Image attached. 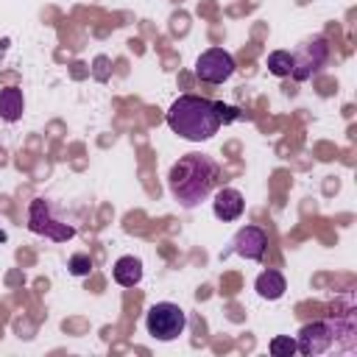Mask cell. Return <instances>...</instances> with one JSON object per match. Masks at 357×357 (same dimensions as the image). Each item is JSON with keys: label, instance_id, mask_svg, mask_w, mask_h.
Wrapping results in <instances>:
<instances>
[{"label": "cell", "instance_id": "cell-12", "mask_svg": "<svg viewBox=\"0 0 357 357\" xmlns=\"http://www.w3.org/2000/svg\"><path fill=\"white\" fill-rule=\"evenodd\" d=\"M22 109H25V98H22V89L17 86H6L0 89V117L6 123H14L22 117Z\"/></svg>", "mask_w": 357, "mask_h": 357}, {"label": "cell", "instance_id": "cell-3", "mask_svg": "<svg viewBox=\"0 0 357 357\" xmlns=\"http://www.w3.org/2000/svg\"><path fill=\"white\" fill-rule=\"evenodd\" d=\"M145 329L156 340H176L187 329V312L173 301H159L145 315Z\"/></svg>", "mask_w": 357, "mask_h": 357}, {"label": "cell", "instance_id": "cell-11", "mask_svg": "<svg viewBox=\"0 0 357 357\" xmlns=\"http://www.w3.org/2000/svg\"><path fill=\"white\" fill-rule=\"evenodd\" d=\"M254 287H257V293H259L262 298L276 301V298H282V296H284L287 282H284V276H282L279 271H271V268H268V271H262V273L257 276Z\"/></svg>", "mask_w": 357, "mask_h": 357}, {"label": "cell", "instance_id": "cell-7", "mask_svg": "<svg viewBox=\"0 0 357 357\" xmlns=\"http://www.w3.org/2000/svg\"><path fill=\"white\" fill-rule=\"evenodd\" d=\"M268 248V234L259 226H243L234 234V251L245 259H262Z\"/></svg>", "mask_w": 357, "mask_h": 357}, {"label": "cell", "instance_id": "cell-6", "mask_svg": "<svg viewBox=\"0 0 357 357\" xmlns=\"http://www.w3.org/2000/svg\"><path fill=\"white\" fill-rule=\"evenodd\" d=\"M335 340V332L329 324L324 321H312V324H304L301 332H298V340H296V351L307 354V357H315V354H324Z\"/></svg>", "mask_w": 357, "mask_h": 357}, {"label": "cell", "instance_id": "cell-14", "mask_svg": "<svg viewBox=\"0 0 357 357\" xmlns=\"http://www.w3.org/2000/svg\"><path fill=\"white\" fill-rule=\"evenodd\" d=\"M268 351L273 357H290V354H296V340L290 335H276V337H271Z\"/></svg>", "mask_w": 357, "mask_h": 357}, {"label": "cell", "instance_id": "cell-9", "mask_svg": "<svg viewBox=\"0 0 357 357\" xmlns=\"http://www.w3.org/2000/svg\"><path fill=\"white\" fill-rule=\"evenodd\" d=\"M212 209H215V218L220 220H237L245 209V201H243V192L234 190V187H223L218 190L215 201H212Z\"/></svg>", "mask_w": 357, "mask_h": 357}, {"label": "cell", "instance_id": "cell-13", "mask_svg": "<svg viewBox=\"0 0 357 357\" xmlns=\"http://www.w3.org/2000/svg\"><path fill=\"white\" fill-rule=\"evenodd\" d=\"M293 64H296V56L287 53V50H273V53L268 56V70H271L273 75H279V78L290 75V73H293Z\"/></svg>", "mask_w": 357, "mask_h": 357}, {"label": "cell", "instance_id": "cell-5", "mask_svg": "<svg viewBox=\"0 0 357 357\" xmlns=\"http://www.w3.org/2000/svg\"><path fill=\"white\" fill-rule=\"evenodd\" d=\"M195 75L204 84H223L234 75V59L223 47H209L195 59Z\"/></svg>", "mask_w": 357, "mask_h": 357}, {"label": "cell", "instance_id": "cell-15", "mask_svg": "<svg viewBox=\"0 0 357 357\" xmlns=\"http://www.w3.org/2000/svg\"><path fill=\"white\" fill-rule=\"evenodd\" d=\"M67 268H70L73 276H86L92 271V257L89 254H73L70 262H67Z\"/></svg>", "mask_w": 357, "mask_h": 357}, {"label": "cell", "instance_id": "cell-17", "mask_svg": "<svg viewBox=\"0 0 357 357\" xmlns=\"http://www.w3.org/2000/svg\"><path fill=\"white\" fill-rule=\"evenodd\" d=\"M0 243H6V231L3 229H0Z\"/></svg>", "mask_w": 357, "mask_h": 357}, {"label": "cell", "instance_id": "cell-16", "mask_svg": "<svg viewBox=\"0 0 357 357\" xmlns=\"http://www.w3.org/2000/svg\"><path fill=\"white\" fill-rule=\"evenodd\" d=\"M215 106H218V117H220V123H231V120L240 117V112H237L234 106H226V103H215Z\"/></svg>", "mask_w": 357, "mask_h": 357}, {"label": "cell", "instance_id": "cell-10", "mask_svg": "<svg viewBox=\"0 0 357 357\" xmlns=\"http://www.w3.org/2000/svg\"><path fill=\"white\" fill-rule=\"evenodd\" d=\"M112 276L120 287H134L139 284L142 279V262L137 257H120L114 265H112Z\"/></svg>", "mask_w": 357, "mask_h": 357}, {"label": "cell", "instance_id": "cell-1", "mask_svg": "<svg viewBox=\"0 0 357 357\" xmlns=\"http://www.w3.org/2000/svg\"><path fill=\"white\" fill-rule=\"evenodd\" d=\"M218 165L204 156V153H187L181 156L173 167H170V176H167V184H170V192L173 198L192 209L198 206L201 201H206V195L212 192L215 181H218Z\"/></svg>", "mask_w": 357, "mask_h": 357}, {"label": "cell", "instance_id": "cell-2", "mask_svg": "<svg viewBox=\"0 0 357 357\" xmlns=\"http://www.w3.org/2000/svg\"><path fill=\"white\" fill-rule=\"evenodd\" d=\"M167 126L181 139L204 142V139L215 137L220 128L218 106H215V100L201 98V95H181L167 109Z\"/></svg>", "mask_w": 357, "mask_h": 357}, {"label": "cell", "instance_id": "cell-4", "mask_svg": "<svg viewBox=\"0 0 357 357\" xmlns=\"http://www.w3.org/2000/svg\"><path fill=\"white\" fill-rule=\"evenodd\" d=\"M28 226H31V231L50 237L53 243H64V240H73V237H75V229H73V226H67V223H61V220H56V218L50 215V206H47L45 198H33V201H31Z\"/></svg>", "mask_w": 357, "mask_h": 357}, {"label": "cell", "instance_id": "cell-8", "mask_svg": "<svg viewBox=\"0 0 357 357\" xmlns=\"http://www.w3.org/2000/svg\"><path fill=\"white\" fill-rule=\"evenodd\" d=\"M326 56H329V50H326V42L318 36V39H312L307 47H304V59H296V64H293V78L296 81H304V78H310L324 61H326Z\"/></svg>", "mask_w": 357, "mask_h": 357}]
</instances>
